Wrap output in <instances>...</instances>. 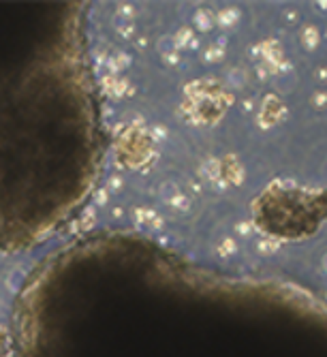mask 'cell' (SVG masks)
Masks as SVG:
<instances>
[{
  "mask_svg": "<svg viewBox=\"0 0 327 357\" xmlns=\"http://www.w3.org/2000/svg\"><path fill=\"white\" fill-rule=\"evenodd\" d=\"M259 225L282 238L312 234L327 218V192L300 188H270L254 206Z\"/></svg>",
  "mask_w": 327,
  "mask_h": 357,
  "instance_id": "obj_1",
  "label": "cell"
}]
</instances>
